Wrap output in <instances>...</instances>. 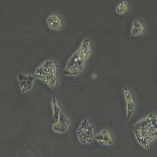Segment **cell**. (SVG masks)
<instances>
[{
  "label": "cell",
  "mask_w": 157,
  "mask_h": 157,
  "mask_svg": "<svg viewBox=\"0 0 157 157\" xmlns=\"http://www.w3.org/2000/svg\"><path fill=\"white\" fill-rule=\"evenodd\" d=\"M93 55V43L90 37L81 40L78 48L68 59L63 69V74L67 77H76L80 75L86 66L88 61Z\"/></svg>",
  "instance_id": "1"
},
{
  "label": "cell",
  "mask_w": 157,
  "mask_h": 157,
  "mask_svg": "<svg viewBox=\"0 0 157 157\" xmlns=\"http://www.w3.org/2000/svg\"><path fill=\"white\" fill-rule=\"evenodd\" d=\"M132 131L136 141L143 148L148 149L157 139V113H149L137 120Z\"/></svg>",
  "instance_id": "2"
},
{
  "label": "cell",
  "mask_w": 157,
  "mask_h": 157,
  "mask_svg": "<svg viewBox=\"0 0 157 157\" xmlns=\"http://www.w3.org/2000/svg\"><path fill=\"white\" fill-rule=\"evenodd\" d=\"M35 78L41 81L50 89L57 88V65L52 59H46L34 71Z\"/></svg>",
  "instance_id": "3"
},
{
  "label": "cell",
  "mask_w": 157,
  "mask_h": 157,
  "mask_svg": "<svg viewBox=\"0 0 157 157\" xmlns=\"http://www.w3.org/2000/svg\"><path fill=\"white\" fill-rule=\"evenodd\" d=\"M52 115L55 119V122L52 124V130L55 134H63L66 133L70 127V120L68 115L63 111L56 95H52L50 99Z\"/></svg>",
  "instance_id": "4"
},
{
  "label": "cell",
  "mask_w": 157,
  "mask_h": 157,
  "mask_svg": "<svg viewBox=\"0 0 157 157\" xmlns=\"http://www.w3.org/2000/svg\"><path fill=\"white\" fill-rule=\"evenodd\" d=\"M75 135L81 145H90L94 140V125L90 121L89 119L84 118L78 123L75 130Z\"/></svg>",
  "instance_id": "5"
},
{
  "label": "cell",
  "mask_w": 157,
  "mask_h": 157,
  "mask_svg": "<svg viewBox=\"0 0 157 157\" xmlns=\"http://www.w3.org/2000/svg\"><path fill=\"white\" fill-rule=\"evenodd\" d=\"M17 82L21 94H27L32 90L36 80L34 75L27 73H18L16 76Z\"/></svg>",
  "instance_id": "6"
},
{
  "label": "cell",
  "mask_w": 157,
  "mask_h": 157,
  "mask_svg": "<svg viewBox=\"0 0 157 157\" xmlns=\"http://www.w3.org/2000/svg\"><path fill=\"white\" fill-rule=\"evenodd\" d=\"M123 98L125 101V109H126V116L127 119H130L134 115L135 112L136 104L134 101V98L133 94L127 86H124L123 89Z\"/></svg>",
  "instance_id": "7"
},
{
  "label": "cell",
  "mask_w": 157,
  "mask_h": 157,
  "mask_svg": "<svg viewBox=\"0 0 157 157\" xmlns=\"http://www.w3.org/2000/svg\"><path fill=\"white\" fill-rule=\"evenodd\" d=\"M94 141L105 146H112L114 144V138L112 132L107 128H103L95 134Z\"/></svg>",
  "instance_id": "8"
},
{
  "label": "cell",
  "mask_w": 157,
  "mask_h": 157,
  "mask_svg": "<svg viewBox=\"0 0 157 157\" xmlns=\"http://www.w3.org/2000/svg\"><path fill=\"white\" fill-rule=\"evenodd\" d=\"M47 27L54 32H61L63 29V20L60 14L57 13H52L46 19Z\"/></svg>",
  "instance_id": "9"
},
{
  "label": "cell",
  "mask_w": 157,
  "mask_h": 157,
  "mask_svg": "<svg viewBox=\"0 0 157 157\" xmlns=\"http://www.w3.org/2000/svg\"><path fill=\"white\" fill-rule=\"evenodd\" d=\"M146 33V28L145 25L139 18H136L133 20L131 25H130V34L133 37H140L143 36Z\"/></svg>",
  "instance_id": "10"
},
{
  "label": "cell",
  "mask_w": 157,
  "mask_h": 157,
  "mask_svg": "<svg viewBox=\"0 0 157 157\" xmlns=\"http://www.w3.org/2000/svg\"><path fill=\"white\" fill-rule=\"evenodd\" d=\"M129 3L127 1H121L114 8V11L117 15H124L128 11Z\"/></svg>",
  "instance_id": "11"
}]
</instances>
